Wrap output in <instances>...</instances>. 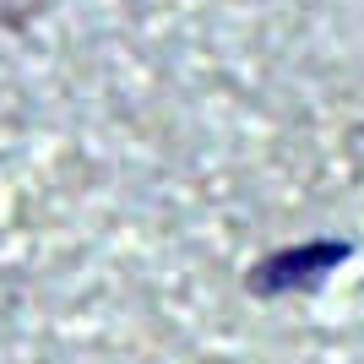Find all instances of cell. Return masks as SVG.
<instances>
[{"label": "cell", "instance_id": "cell-1", "mask_svg": "<svg viewBox=\"0 0 364 364\" xmlns=\"http://www.w3.org/2000/svg\"><path fill=\"white\" fill-rule=\"evenodd\" d=\"M6 22H11V11H6V6H0V28H6Z\"/></svg>", "mask_w": 364, "mask_h": 364}]
</instances>
